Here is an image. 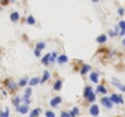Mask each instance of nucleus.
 Wrapping results in <instances>:
<instances>
[{
    "mask_svg": "<svg viewBox=\"0 0 125 117\" xmlns=\"http://www.w3.org/2000/svg\"><path fill=\"white\" fill-rule=\"evenodd\" d=\"M90 70H92V66H90L89 63H83V65L81 66V69H79V74H81V75H85V74L90 73Z\"/></svg>",
    "mask_w": 125,
    "mask_h": 117,
    "instance_id": "9",
    "label": "nucleus"
},
{
    "mask_svg": "<svg viewBox=\"0 0 125 117\" xmlns=\"http://www.w3.org/2000/svg\"><path fill=\"white\" fill-rule=\"evenodd\" d=\"M95 98H97V93H95V92H93L92 94H90L89 97H87V100H86V101H87L89 104H94Z\"/></svg>",
    "mask_w": 125,
    "mask_h": 117,
    "instance_id": "24",
    "label": "nucleus"
},
{
    "mask_svg": "<svg viewBox=\"0 0 125 117\" xmlns=\"http://www.w3.org/2000/svg\"><path fill=\"white\" fill-rule=\"evenodd\" d=\"M69 62V57L66 54H59L57 58V63L58 65H66Z\"/></svg>",
    "mask_w": 125,
    "mask_h": 117,
    "instance_id": "8",
    "label": "nucleus"
},
{
    "mask_svg": "<svg viewBox=\"0 0 125 117\" xmlns=\"http://www.w3.org/2000/svg\"><path fill=\"white\" fill-rule=\"evenodd\" d=\"M108 35H109V36H117L118 34L114 32V30H109V31H108Z\"/></svg>",
    "mask_w": 125,
    "mask_h": 117,
    "instance_id": "35",
    "label": "nucleus"
},
{
    "mask_svg": "<svg viewBox=\"0 0 125 117\" xmlns=\"http://www.w3.org/2000/svg\"><path fill=\"white\" fill-rule=\"evenodd\" d=\"M41 84V78L39 77H32V78H30V81H28V86H36V85Z\"/></svg>",
    "mask_w": 125,
    "mask_h": 117,
    "instance_id": "18",
    "label": "nucleus"
},
{
    "mask_svg": "<svg viewBox=\"0 0 125 117\" xmlns=\"http://www.w3.org/2000/svg\"><path fill=\"white\" fill-rule=\"evenodd\" d=\"M95 93H97V94H101V96H106L108 94V89H106L104 85L98 84L97 87H95Z\"/></svg>",
    "mask_w": 125,
    "mask_h": 117,
    "instance_id": "10",
    "label": "nucleus"
},
{
    "mask_svg": "<svg viewBox=\"0 0 125 117\" xmlns=\"http://www.w3.org/2000/svg\"><path fill=\"white\" fill-rule=\"evenodd\" d=\"M44 116L46 117H55V113L52 110H46L44 112Z\"/></svg>",
    "mask_w": 125,
    "mask_h": 117,
    "instance_id": "31",
    "label": "nucleus"
},
{
    "mask_svg": "<svg viewBox=\"0 0 125 117\" xmlns=\"http://www.w3.org/2000/svg\"><path fill=\"white\" fill-rule=\"evenodd\" d=\"M46 46H47V43L44 41H39L38 43H36L35 47H36V49H39V50H44V49H46Z\"/></svg>",
    "mask_w": 125,
    "mask_h": 117,
    "instance_id": "25",
    "label": "nucleus"
},
{
    "mask_svg": "<svg viewBox=\"0 0 125 117\" xmlns=\"http://www.w3.org/2000/svg\"><path fill=\"white\" fill-rule=\"evenodd\" d=\"M89 79H90V82H93V84L98 85V81H100V74H98L97 71H93V73H90Z\"/></svg>",
    "mask_w": 125,
    "mask_h": 117,
    "instance_id": "12",
    "label": "nucleus"
},
{
    "mask_svg": "<svg viewBox=\"0 0 125 117\" xmlns=\"http://www.w3.org/2000/svg\"><path fill=\"white\" fill-rule=\"evenodd\" d=\"M31 94H32V86H27L24 90V96H27V97H31Z\"/></svg>",
    "mask_w": 125,
    "mask_h": 117,
    "instance_id": "27",
    "label": "nucleus"
},
{
    "mask_svg": "<svg viewBox=\"0 0 125 117\" xmlns=\"http://www.w3.org/2000/svg\"><path fill=\"white\" fill-rule=\"evenodd\" d=\"M16 112H18V113H20V114H27L28 112H31V110H30V105L22 104V105H19V106L16 108Z\"/></svg>",
    "mask_w": 125,
    "mask_h": 117,
    "instance_id": "6",
    "label": "nucleus"
},
{
    "mask_svg": "<svg viewBox=\"0 0 125 117\" xmlns=\"http://www.w3.org/2000/svg\"><path fill=\"white\" fill-rule=\"evenodd\" d=\"M26 23L30 26H35L36 24V19L32 16V15H27V18H26Z\"/></svg>",
    "mask_w": 125,
    "mask_h": 117,
    "instance_id": "21",
    "label": "nucleus"
},
{
    "mask_svg": "<svg viewBox=\"0 0 125 117\" xmlns=\"http://www.w3.org/2000/svg\"><path fill=\"white\" fill-rule=\"evenodd\" d=\"M92 93H93V86H85L83 93H82V97H83L85 100H87V97H89Z\"/></svg>",
    "mask_w": 125,
    "mask_h": 117,
    "instance_id": "17",
    "label": "nucleus"
},
{
    "mask_svg": "<svg viewBox=\"0 0 125 117\" xmlns=\"http://www.w3.org/2000/svg\"><path fill=\"white\" fill-rule=\"evenodd\" d=\"M34 57L35 58H42V50H39V49L35 47V50H34Z\"/></svg>",
    "mask_w": 125,
    "mask_h": 117,
    "instance_id": "29",
    "label": "nucleus"
},
{
    "mask_svg": "<svg viewBox=\"0 0 125 117\" xmlns=\"http://www.w3.org/2000/svg\"><path fill=\"white\" fill-rule=\"evenodd\" d=\"M110 101L114 104V105H122L124 104V97H122L121 94H118V93H113V94H110Z\"/></svg>",
    "mask_w": 125,
    "mask_h": 117,
    "instance_id": "2",
    "label": "nucleus"
},
{
    "mask_svg": "<svg viewBox=\"0 0 125 117\" xmlns=\"http://www.w3.org/2000/svg\"><path fill=\"white\" fill-rule=\"evenodd\" d=\"M61 117H70V113L67 110H63V112H61Z\"/></svg>",
    "mask_w": 125,
    "mask_h": 117,
    "instance_id": "34",
    "label": "nucleus"
},
{
    "mask_svg": "<svg viewBox=\"0 0 125 117\" xmlns=\"http://www.w3.org/2000/svg\"><path fill=\"white\" fill-rule=\"evenodd\" d=\"M0 1H1V7H3V8H4L6 6H10V4H11L8 0H0Z\"/></svg>",
    "mask_w": 125,
    "mask_h": 117,
    "instance_id": "33",
    "label": "nucleus"
},
{
    "mask_svg": "<svg viewBox=\"0 0 125 117\" xmlns=\"http://www.w3.org/2000/svg\"><path fill=\"white\" fill-rule=\"evenodd\" d=\"M117 24H118L120 30H125V20H124V19H121L118 23H117Z\"/></svg>",
    "mask_w": 125,
    "mask_h": 117,
    "instance_id": "30",
    "label": "nucleus"
},
{
    "mask_svg": "<svg viewBox=\"0 0 125 117\" xmlns=\"http://www.w3.org/2000/svg\"><path fill=\"white\" fill-rule=\"evenodd\" d=\"M12 105L15 106V108H18L19 105H22V97H19V96H15V97H12Z\"/></svg>",
    "mask_w": 125,
    "mask_h": 117,
    "instance_id": "19",
    "label": "nucleus"
},
{
    "mask_svg": "<svg viewBox=\"0 0 125 117\" xmlns=\"http://www.w3.org/2000/svg\"><path fill=\"white\" fill-rule=\"evenodd\" d=\"M95 42H97L98 44H105L106 42H108V35H106V34H101V35L97 36Z\"/></svg>",
    "mask_w": 125,
    "mask_h": 117,
    "instance_id": "15",
    "label": "nucleus"
},
{
    "mask_svg": "<svg viewBox=\"0 0 125 117\" xmlns=\"http://www.w3.org/2000/svg\"><path fill=\"white\" fill-rule=\"evenodd\" d=\"M101 105H102L104 108H106V109H112L114 104L110 101V98H109V97H106V96H102V97H101Z\"/></svg>",
    "mask_w": 125,
    "mask_h": 117,
    "instance_id": "4",
    "label": "nucleus"
},
{
    "mask_svg": "<svg viewBox=\"0 0 125 117\" xmlns=\"http://www.w3.org/2000/svg\"><path fill=\"white\" fill-rule=\"evenodd\" d=\"M121 43H122V46L125 47V38H122V42H121Z\"/></svg>",
    "mask_w": 125,
    "mask_h": 117,
    "instance_id": "37",
    "label": "nucleus"
},
{
    "mask_svg": "<svg viewBox=\"0 0 125 117\" xmlns=\"http://www.w3.org/2000/svg\"><path fill=\"white\" fill-rule=\"evenodd\" d=\"M50 58H51V53H49V54H46L44 57H42V65L49 66L50 65Z\"/></svg>",
    "mask_w": 125,
    "mask_h": 117,
    "instance_id": "20",
    "label": "nucleus"
},
{
    "mask_svg": "<svg viewBox=\"0 0 125 117\" xmlns=\"http://www.w3.org/2000/svg\"><path fill=\"white\" fill-rule=\"evenodd\" d=\"M89 114L93 117H98L100 116V106L97 104H90V108H89Z\"/></svg>",
    "mask_w": 125,
    "mask_h": 117,
    "instance_id": "3",
    "label": "nucleus"
},
{
    "mask_svg": "<svg viewBox=\"0 0 125 117\" xmlns=\"http://www.w3.org/2000/svg\"><path fill=\"white\" fill-rule=\"evenodd\" d=\"M90 1H92V3H98L100 0H90Z\"/></svg>",
    "mask_w": 125,
    "mask_h": 117,
    "instance_id": "39",
    "label": "nucleus"
},
{
    "mask_svg": "<svg viewBox=\"0 0 125 117\" xmlns=\"http://www.w3.org/2000/svg\"><path fill=\"white\" fill-rule=\"evenodd\" d=\"M51 78V73H50L49 70H44L43 71V75H42V78H41V84L43 85V84H46L49 79Z\"/></svg>",
    "mask_w": 125,
    "mask_h": 117,
    "instance_id": "16",
    "label": "nucleus"
},
{
    "mask_svg": "<svg viewBox=\"0 0 125 117\" xmlns=\"http://www.w3.org/2000/svg\"><path fill=\"white\" fill-rule=\"evenodd\" d=\"M0 11H3V7H1V4H0Z\"/></svg>",
    "mask_w": 125,
    "mask_h": 117,
    "instance_id": "40",
    "label": "nucleus"
},
{
    "mask_svg": "<svg viewBox=\"0 0 125 117\" xmlns=\"http://www.w3.org/2000/svg\"><path fill=\"white\" fill-rule=\"evenodd\" d=\"M110 81H112V84H113L114 86H116L117 89L120 90V92L125 93V85H124V84H121V82H120V81H118V79H117V78H112Z\"/></svg>",
    "mask_w": 125,
    "mask_h": 117,
    "instance_id": "7",
    "label": "nucleus"
},
{
    "mask_svg": "<svg viewBox=\"0 0 125 117\" xmlns=\"http://www.w3.org/2000/svg\"><path fill=\"white\" fill-rule=\"evenodd\" d=\"M30 117H31V116H30Z\"/></svg>",
    "mask_w": 125,
    "mask_h": 117,
    "instance_id": "42",
    "label": "nucleus"
},
{
    "mask_svg": "<svg viewBox=\"0 0 125 117\" xmlns=\"http://www.w3.org/2000/svg\"><path fill=\"white\" fill-rule=\"evenodd\" d=\"M8 1H10V3H16L18 0H8Z\"/></svg>",
    "mask_w": 125,
    "mask_h": 117,
    "instance_id": "38",
    "label": "nucleus"
},
{
    "mask_svg": "<svg viewBox=\"0 0 125 117\" xmlns=\"http://www.w3.org/2000/svg\"><path fill=\"white\" fill-rule=\"evenodd\" d=\"M22 102L26 104V105H30V104H31V98L27 97V96H23V97H22Z\"/></svg>",
    "mask_w": 125,
    "mask_h": 117,
    "instance_id": "28",
    "label": "nucleus"
},
{
    "mask_svg": "<svg viewBox=\"0 0 125 117\" xmlns=\"http://www.w3.org/2000/svg\"><path fill=\"white\" fill-rule=\"evenodd\" d=\"M118 36H121V38H125V30H120Z\"/></svg>",
    "mask_w": 125,
    "mask_h": 117,
    "instance_id": "36",
    "label": "nucleus"
},
{
    "mask_svg": "<svg viewBox=\"0 0 125 117\" xmlns=\"http://www.w3.org/2000/svg\"><path fill=\"white\" fill-rule=\"evenodd\" d=\"M117 117H118V116H117Z\"/></svg>",
    "mask_w": 125,
    "mask_h": 117,
    "instance_id": "41",
    "label": "nucleus"
},
{
    "mask_svg": "<svg viewBox=\"0 0 125 117\" xmlns=\"http://www.w3.org/2000/svg\"><path fill=\"white\" fill-rule=\"evenodd\" d=\"M69 113H70V117H77L79 113H81V110H79L78 106H73V109L69 110Z\"/></svg>",
    "mask_w": 125,
    "mask_h": 117,
    "instance_id": "22",
    "label": "nucleus"
},
{
    "mask_svg": "<svg viewBox=\"0 0 125 117\" xmlns=\"http://www.w3.org/2000/svg\"><path fill=\"white\" fill-rule=\"evenodd\" d=\"M10 20H11L12 23H18L20 20V14L18 11H12L11 14H10Z\"/></svg>",
    "mask_w": 125,
    "mask_h": 117,
    "instance_id": "11",
    "label": "nucleus"
},
{
    "mask_svg": "<svg viewBox=\"0 0 125 117\" xmlns=\"http://www.w3.org/2000/svg\"><path fill=\"white\" fill-rule=\"evenodd\" d=\"M0 117H10V108H6L4 110H0Z\"/></svg>",
    "mask_w": 125,
    "mask_h": 117,
    "instance_id": "26",
    "label": "nucleus"
},
{
    "mask_svg": "<svg viewBox=\"0 0 125 117\" xmlns=\"http://www.w3.org/2000/svg\"><path fill=\"white\" fill-rule=\"evenodd\" d=\"M61 104H62V97L61 96H55V97H52L50 100V106L51 108H58Z\"/></svg>",
    "mask_w": 125,
    "mask_h": 117,
    "instance_id": "5",
    "label": "nucleus"
},
{
    "mask_svg": "<svg viewBox=\"0 0 125 117\" xmlns=\"http://www.w3.org/2000/svg\"><path fill=\"white\" fill-rule=\"evenodd\" d=\"M62 86H63V81L61 78H58L57 81L54 82V85H52V90H55V92H59L61 89H62Z\"/></svg>",
    "mask_w": 125,
    "mask_h": 117,
    "instance_id": "14",
    "label": "nucleus"
},
{
    "mask_svg": "<svg viewBox=\"0 0 125 117\" xmlns=\"http://www.w3.org/2000/svg\"><path fill=\"white\" fill-rule=\"evenodd\" d=\"M41 113H42V108H35V109H32V110L30 112V116L31 117H39Z\"/></svg>",
    "mask_w": 125,
    "mask_h": 117,
    "instance_id": "23",
    "label": "nucleus"
},
{
    "mask_svg": "<svg viewBox=\"0 0 125 117\" xmlns=\"http://www.w3.org/2000/svg\"><path fill=\"white\" fill-rule=\"evenodd\" d=\"M117 14H118L120 16H124V15H125V8H122V7H118V10H117Z\"/></svg>",
    "mask_w": 125,
    "mask_h": 117,
    "instance_id": "32",
    "label": "nucleus"
},
{
    "mask_svg": "<svg viewBox=\"0 0 125 117\" xmlns=\"http://www.w3.org/2000/svg\"><path fill=\"white\" fill-rule=\"evenodd\" d=\"M4 84H6V86H7V89L10 90V92H16L18 89H19V86H18V82H15L14 79H11V78H8V79H6L4 81Z\"/></svg>",
    "mask_w": 125,
    "mask_h": 117,
    "instance_id": "1",
    "label": "nucleus"
},
{
    "mask_svg": "<svg viewBox=\"0 0 125 117\" xmlns=\"http://www.w3.org/2000/svg\"><path fill=\"white\" fill-rule=\"evenodd\" d=\"M28 81H30V78H28L27 75H26V77H22V78L18 81V86H19V87H26V86H28Z\"/></svg>",
    "mask_w": 125,
    "mask_h": 117,
    "instance_id": "13",
    "label": "nucleus"
}]
</instances>
